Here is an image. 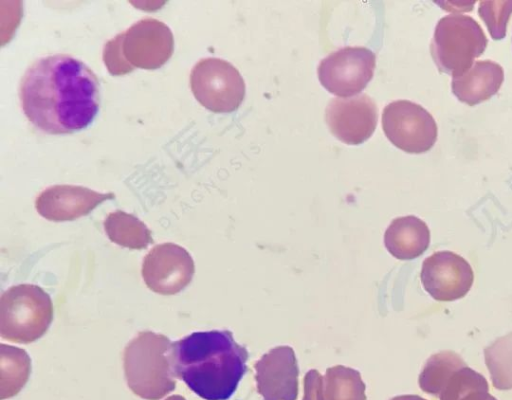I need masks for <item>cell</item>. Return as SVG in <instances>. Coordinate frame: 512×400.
I'll use <instances>...</instances> for the list:
<instances>
[{
    "label": "cell",
    "instance_id": "1",
    "mask_svg": "<svg viewBox=\"0 0 512 400\" xmlns=\"http://www.w3.org/2000/svg\"><path fill=\"white\" fill-rule=\"evenodd\" d=\"M99 88L97 77L84 62L54 54L27 68L19 99L25 116L38 130L71 134L87 128L98 114Z\"/></svg>",
    "mask_w": 512,
    "mask_h": 400
},
{
    "label": "cell",
    "instance_id": "2",
    "mask_svg": "<svg viewBox=\"0 0 512 400\" xmlns=\"http://www.w3.org/2000/svg\"><path fill=\"white\" fill-rule=\"evenodd\" d=\"M248 352L228 330L194 332L171 344L174 377L205 400H227L246 373Z\"/></svg>",
    "mask_w": 512,
    "mask_h": 400
},
{
    "label": "cell",
    "instance_id": "3",
    "mask_svg": "<svg viewBox=\"0 0 512 400\" xmlns=\"http://www.w3.org/2000/svg\"><path fill=\"white\" fill-rule=\"evenodd\" d=\"M172 342L162 334L141 331L125 347L126 382L137 396L159 400L175 389L171 365Z\"/></svg>",
    "mask_w": 512,
    "mask_h": 400
},
{
    "label": "cell",
    "instance_id": "4",
    "mask_svg": "<svg viewBox=\"0 0 512 400\" xmlns=\"http://www.w3.org/2000/svg\"><path fill=\"white\" fill-rule=\"evenodd\" d=\"M53 319L50 296L39 286L20 284L7 289L0 300V335L15 343L42 337Z\"/></svg>",
    "mask_w": 512,
    "mask_h": 400
},
{
    "label": "cell",
    "instance_id": "5",
    "mask_svg": "<svg viewBox=\"0 0 512 400\" xmlns=\"http://www.w3.org/2000/svg\"><path fill=\"white\" fill-rule=\"evenodd\" d=\"M487 37L470 16L451 14L436 24L430 45L432 58L438 69L451 75L466 73L487 47Z\"/></svg>",
    "mask_w": 512,
    "mask_h": 400
},
{
    "label": "cell",
    "instance_id": "6",
    "mask_svg": "<svg viewBox=\"0 0 512 400\" xmlns=\"http://www.w3.org/2000/svg\"><path fill=\"white\" fill-rule=\"evenodd\" d=\"M190 87L197 101L216 113L236 110L245 96V82L239 70L216 57L203 58L195 64Z\"/></svg>",
    "mask_w": 512,
    "mask_h": 400
},
{
    "label": "cell",
    "instance_id": "7",
    "mask_svg": "<svg viewBox=\"0 0 512 400\" xmlns=\"http://www.w3.org/2000/svg\"><path fill=\"white\" fill-rule=\"evenodd\" d=\"M382 127L388 139L408 153L428 151L438 136L433 116L420 104L406 99L394 100L384 107Z\"/></svg>",
    "mask_w": 512,
    "mask_h": 400
},
{
    "label": "cell",
    "instance_id": "8",
    "mask_svg": "<svg viewBox=\"0 0 512 400\" xmlns=\"http://www.w3.org/2000/svg\"><path fill=\"white\" fill-rule=\"evenodd\" d=\"M375 53L364 46H345L329 53L317 68L321 84L330 92L348 97L360 92L372 79Z\"/></svg>",
    "mask_w": 512,
    "mask_h": 400
},
{
    "label": "cell",
    "instance_id": "9",
    "mask_svg": "<svg viewBox=\"0 0 512 400\" xmlns=\"http://www.w3.org/2000/svg\"><path fill=\"white\" fill-rule=\"evenodd\" d=\"M195 271L191 255L183 247L164 243L145 256L142 277L147 287L161 295H174L192 280Z\"/></svg>",
    "mask_w": 512,
    "mask_h": 400
},
{
    "label": "cell",
    "instance_id": "10",
    "mask_svg": "<svg viewBox=\"0 0 512 400\" xmlns=\"http://www.w3.org/2000/svg\"><path fill=\"white\" fill-rule=\"evenodd\" d=\"M325 120L338 139L347 144H360L376 128L377 104L367 93L334 97L325 108Z\"/></svg>",
    "mask_w": 512,
    "mask_h": 400
},
{
    "label": "cell",
    "instance_id": "11",
    "mask_svg": "<svg viewBox=\"0 0 512 400\" xmlns=\"http://www.w3.org/2000/svg\"><path fill=\"white\" fill-rule=\"evenodd\" d=\"M420 278L424 289L433 299L454 301L469 292L474 274L470 264L460 255L439 251L424 260Z\"/></svg>",
    "mask_w": 512,
    "mask_h": 400
},
{
    "label": "cell",
    "instance_id": "12",
    "mask_svg": "<svg viewBox=\"0 0 512 400\" xmlns=\"http://www.w3.org/2000/svg\"><path fill=\"white\" fill-rule=\"evenodd\" d=\"M126 64L155 69L163 65L173 52L170 29L155 19H143L118 35Z\"/></svg>",
    "mask_w": 512,
    "mask_h": 400
},
{
    "label": "cell",
    "instance_id": "13",
    "mask_svg": "<svg viewBox=\"0 0 512 400\" xmlns=\"http://www.w3.org/2000/svg\"><path fill=\"white\" fill-rule=\"evenodd\" d=\"M258 392L264 400H296L299 369L294 350L278 346L254 365Z\"/></svg>",
    "mask_w": 512,
    "mask_h": 400
},
{
    "label": "cell",
    "instance_id": "14",
    "mask_svg": "<svg viewBox=\"0 0 512 400\" xmlns=\"http://www.w3.org/2000/svg\"><path fill=\"white\" fill-rule=\"evenodd\" d=\"M111 198H114L113 193H99L80 186L55 185L37 197L35 206L38 213L48 220L68 221L88 214Z\"/></svg>",
    "mask_w": 512,
    "mask_h": 400
},
{
    "label": "cell",
    "instance_id": "15",
    "mask_svg": "<svg viewBox=\"0 0 512 400\" xmlns=\"http://www.w3.org/2000/svg\"><path fill=\"white\" fill-rule=\"evenodd\" d=\"M503 80L504 71L498 63L479 60L466 73L452 77L451 87L461 102L473 106L495 95Z\"/></svg>",
    "mask_w": 512,
    "mask_h": 400
},
{
    "label": "cell",
    "instance_id": "16",
    "mask_svg": "<svg viewBox=\"0 0 512 400\" xmlns=\"http://www.w3.org/2000/svg\"><path fill=\"white\" fill-rule=\"evenodd\" d=\"M388 252L397 259L410 260L422 255L430 244L427 224L414 215L392 220L384 234Z\"/></svg>",
    "mask_w": 512,
    "mask_h": 400
},
{
    "label": "cell",
    "instance_id": "17",
    "mask_svg": "<svg viewBox=\"0 0 512 400\" xmlns=\"http://www.w3.org/2000/svg\"><path fill=\"white\" fill-rule=\"evenodd\" d=\"M320 400H366L360 373L343 365L327 368L321 378Z\"/></svg>",
    "mask_w": 512,
    "mask_h": 400
},
{
    "label": "cell",
    "instance_id": "18",
    "mask_svg": "<svg viewBox=\"0 0 512 400\" xmlns=\"http://www.w3.org/2000/svg\"><path fill=\"white\" fill-rule=\"evenodd\" d=\"M104 227L112 242L129 249H144L153 243L151 232L146 225L123 211L110 213Z\"/></svg>",
    "mask_w": 512,
    "mask_h": 400
},
{
    "label": "cell",
    "instance_id": "19",
    "mask_svg": "<svg viewBox=\"0 0 512 400\" xmlns=\"http://www.w3.org/2000/svg\"><path fill=\"white\" fill-rule=\"evenodd\" d=\"M1 399L16 395L26 384L31 372V360L21 348L0 345Z\"/></svg>",
    "mask_w": 512,
    "mask_h": 400
},
{
    "label": "cell",
    "instance_id": "20",
    "mask_svg": "<svg viewBox=\"0 0 512 400\" xmlns=\"http://www.w3.org/2000/svg\"><path fill=\"white\" fill-rule=\"evenodd\" d=\"M466 365L456 352L440 351L426 361L419 375V384L424 391L437 393L447 384L454 372Z\"/></svg>",
    "mask_w": 512,
    "mask_h": 400
},
{
    "label": "cell",
    "instance_id": "21",
    "mask_svg": "<svg viewBox=\"0 0 512 400\" xmlns=\"http://www.w3.org/2000/svg\"><path fill=\"white\" fill-rule=\"evenodd\" d=\"M484 357L495 387H512V332L486 347Z\"/></svg>",
    "mask_w": 512,
    "mask_h": 400
},
{
    "label": "cell",
    "instance_id": "22",
    "mask_svg": "<svg viewBox=\"0 0 512 400\" xmlns=\"http://www.w3.org/2000/svg\"><path fill=\"white\" fill-rule=\"evenodd\" d=\"M478 13L493 39L499 40L506 36V27L512 13V1H481Z\"/></svg>",
    "mask_w": 512,
    "mask_h": 400
},
{
    "label": "cell",
    "instance_id": "23",
    "mask_svg": "<svg viewBox=\"0 0 512 400\" xmlns=\"http://www.w3.org/2000/svg\"><path fill=\"white\" fill-rule=\"evenodd\" d=\"M165 400H186V399L180 395H173V396L168 397Z\"/></svg>",
    "mask_w": 512,
    "mask_h": 400
}]
</instances>
